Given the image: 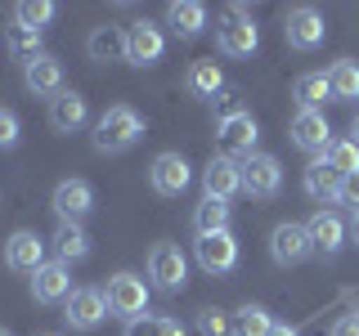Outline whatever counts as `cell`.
I'll list each match as a JSON object with an SVG mask.
<instances>
[{
    "label": "cell",
    "instance_id": "cell-1",
    "mask_svg": "<svg viewBox=\"0 0 359 336\" xmlns=\"http://www.w3.org/2000/svg\"><path fill=\"white\" fill-rule=\"evenodd\" d=\"M144 117L135 112L130 104H112L104 117L95 121V153H126V148H135V144L144 139Z\"/></svg>",
    "mask_w": 359,
    "mask_h": 336
},
{
    "label": "cell",
    "instance_id": "cell-25",
    "mask_svg": "<svg viewBox=\"0 0 359 336\" xmlns=\"http://www.w3.org/2000/svg\"><path fill=\"white\" fill-rule=\"evenodd\" d=\"M184 90H189L194 99H216L220 90H224L220 63H216V59H198L194 67H189V76H184Z\"/></svg>",
    "mask_w": 359,
    "mask_h": 336
},
{
    "label": "cell",
    "instance_id": "cell-35",
    "mask_svg": "<svg viewBox=\"0 0 359 336\" xmlns=\"http://www.w3.org/2000/svg\"><path fill=\"white\" fill-rule=\"evenodd\" d=\"M18 139H22V121H18V112L0 108V153L18 148Z\"/></svg>",
    "mask_w": 359,
    "mask_h": 336
},
{
    "label": "cell",
    "instance_id": "cell-23",
    "mask_svg": "<svg viewBox=\"0 0 359 336\" xmlns=\"http://www.w3.org/2000/svg\"><path fill=\"white\" fill-rule=\"evenodd\" d=\"M90 63H126V27H95L86 41Z\"/></svg>",
    "mask_w": 359,
    "mask_h": 336
},
{
    "label": "cell",
    "instance_id": "cell-30",
    "mask_svg": "<svg viewBox=\"0 0 359 336\" xmlns=\"http://www.w3.org/2000/svg\"><path fill=\"white\" fill-rule=\"evenodd\" d=\"M269 328H274V318H269L265 305H243L238 314H233L229 336H269Z\"/></svg>",
    "mask_w": 359,
    "mask_h": 336
},
{
    "label": "cell",
    "instance_id": "cell-10",
    "mask_svg": "<svg viewBox=\"0 0 359 336\" xmlns=\"http://www.w3.org/2000/svg\"><path fill=\"white\" fill-rule=\"evenodd\" d=\"M149 184L157 197H180L194 184V166L184 162V153H157L149 166Z\"/></svg>",
    "mask_w": 359,
    "mask_h": 336
},
{
    "label": "cell",
    "instance_id": "cell-41",
    "mask_svg": "<svg viewBox=\"0 0 359 336\" xmlns=\"http://www.w3.org/2000/svg\"><path fill=\"white\" fill-rule=\"evenodd\" d=\"M0 336H14V332H5V328H0Z\"/></svg>",
    "mask_w": 359,
    "mask_h": 336
},
{
    "label": "cell",
    "instance_id": "cell-22",
    "mask_svg": "<svg viewBox=\"0 0 359 336\" xmlns=\"http://www.w3.org/2000/svg\"><path fill=\"white\" fill-rule=\"evenodd\" d=\"M306 229H310V242H314V251H319V255H337L346 246V224H341L337 211H314Z\"/></svg>",
    "mask_w": 359,
    "mask_h": 336
},
{
    "label": "cell",
    "instance_id": "cell-29",
    "mask_svg": "<svg viewBox=\"0 0 359 336\" xmlns=\"http://www.w3.org/2000/svg\"><path fill=\"white\" fill-rule=\"evenodd\" d=\"M121 336H184V323L171 314H144V318H130Z\"/></svg>",
    "mask_w": 359,
    "mask_h": 336
},
{
    "label": "cell",
    "instance_id": "cell-32",
    "mask_svg": "<svg viewBox=\"0 0 359 336\" xmlns=\"http://www.w3.org/2000/svg\"><path fill=\"white\" fill-rule=\"evenodd\" d=\"M5 45H9V54H14V59H22V63H32L36 54H45V50H41V31H32V27H18V22L9 27Z\"/></svg>",
    "mask_w": 359,
    "mask_h": 336
},
{
    "label": "cell",
    "instance_id": "cell-27",
    "mask_svg": "<svg viewBox=\"0 0 359 336\" xmlns=\"http://www.w3.org/2000/svg\"><path fill=\"white\" fill-rule=\"evenodd\" d=\"M328 90H332V104H351V99H359V63L355 59H337L328 67Z\"/></svg>",
    "mask_w": 359,
    "mask_h": 336
},
{
    "label": "cell",
    "instance_id": "cell-37",
    "mask_svg": "<svg viewBox=\"0 0 359 336\" xmlns=\"http://www.w3.org/2000/svg\"><path fill=\"white\" fill-rule=\"evenodd\" d=\"M328 336H359V314H341V318L332 323Z\"/></svg>",
    "mask_w": 359,
    "mask_h": 336
},
{
    "label": "cell",
    "instance_id": "cell-39",
    "mask_svg": "<svg viewBox=\"0 0 359 336\" xmlns=\"http://www.w3.org/2000/svg\"><path fill=\"white\" fill-rule=\"evenodd\" d=\"M269 336H301V332L287 328V323H274V328H269Z\"/></svg>",
    "mask_w": 359,
    "mask_h": 336
},
{
    "label": "cell",
    "instance_id": "cell-42",
    "mask_svg": "<svg viewBox=\"0 0 359 336\" xmlns=\"http://www.w3.org/2000/svg\"><path fill=\"white\" fill-rule=\"evenodd\" d=\"M45 336H54V332H45Z\"/></svg>",
    "mask_w": 359,
    "mask_h": 336
},
{
    "label": "cell",
    "instance_id": "cell-20",
    "mask_svg": "<svg viewBox=\"0 0 359 336\" xmlns=\"http://www.w3.org/2000/svg\"><path fill=\"white\" fill-rule=\"evenodd\" d=\"M207 22H211V14H207V5H198V0H171V5H166V27H171L180 41L202 36Z\"/></svg>",
    "mask_w": 359,
    "mask_h": 336
},
{
    "label": "cell",
    "instance_id": "cell-9",
    "mask_svg": "<svg viewBox=\"0 0 359 336\" xmlns=\"http://www.w3.org/2000/svg\"><path fill=\"white\" fill-rule=\"evenodd\" d=\"M194 255H198V265L207 269L211 278H224V274L238 269V238H233L229 229L224 233H202V238L194 242Z\"/></svg>",
    "mask_w": 359,
    "mask_h": 336
},
{
    "label": "cell",
    "instance_id": "cell-26",
    "mask_svg": "<svg viewBox=\"0 0 359 336\" xmlns=\"http://www.w3.org/2000/svg\"><path fill=\"white\" fill-rule=\"evenodd\" d=\"M292 99H297V108L319 112L323 99H332V90H328V72H301L297 81H292Z\"/></svg>",
    "mask_w": 359,
    "mask_h": 336
},
{
    "label": "cell",
    "instance_id": "cell-5",
    "mask_svg": "<svg viewBox=\"0 0 359 336\" xmlns=\"http://www.w3.org/2000/svg\"><path fill=\"white\" fill-rule=\"evenodd\" d=\"M149 278L157 291H184L189 283V255L180 242H153L149 246Z\"/></svg>",
    "mask_w": 359,
    "mask_h": 336
},
{
    "label": "cell",
    "instance_id": "cell-4",
    "mask_svg": "<svg viewBox=\"0 0 359 336\" xmlns=\"http://www.w3.org/2000/svg\"><path fill=\"white\" fill-rule=\"evenodd\" d=\"M104 300H108V314H117V318H144L149 314V283H144L140 274H130V269H121V274L108 278L104 287Z\"/></svg>",
    "mask_w": 359,
    "mask_h": 336
},
{
    "label": "cell",
    "instance_id": "cell-7",
    "mask_svg": "<svg viewBox=\"0 0 359 336\" xmlns=\"http://www.w3.org/2000/svg\"><path fill=\"white\" fill-rule=\"evenodd\" d=\"M283 188V162L274 153H252L243 162V193L256 202H274Z\"/></svg>",
    "mask_w": 359,
    "mask_h": 336
},
{
    "label": "cell",
    "instance_id": "cell-19",
    "mask_svg": "<svg viewBox=\"0 0 359 336\" xmlns=\"http://www.w3.org/2000/svg\"><path fill=\"white\" fill-rule=\"evenodd\" d=\"M301 184H306V197L310 202H319V211H328L332 202H341V175H337L323 157H314V162L306 166Z\"/></svg>",
    "mask_w": 359,
    "mask_h": 336
},
{
    "label": "cell",
    "instance_id": "cell-6",
    "mask_svg": "<svg viewBox=\"0 0 359 336\" xmlns=\"http://www.w3.org/2000/svg\"><path fill=\"white\" fill-rule=\"evenodd\" d=\"M323 36H328V22H323V14L314 5H292L287 14H283V41H287V50H301V54H310V50H319Z\"/></svg>",
    "mask_w": 359,
    "mask_h": 336
},
{
    "label": "cell",
    "instance_id": "cell-24",
    "mask_svg": "<svg viewBox=\"0 0 359 336\" xmlns=\"http://www.w3.org/2000/svg\"><path fill=\"white\" fill-rule=\"evenodd\" d=\"M54 260H63V265H81L86 255H90V233H86V224H59L54 229Z\"/></svg>",
    "mask_w": 359,
    "mask_h": 336
},
{
    "label": "cell",
    "instance_id": "cell-33",
    "mask_svg": "<svg viewBox=\"0 0 359 336\" xmlns=\"http://www.w3.org/2000/svg\"><path fill=\"white\" fill-rule=\"evenodd\" d=\"M323 162H328L341 179L355 175V171H359V144H351V139H332V148L323 153Z\"/></svg>",
    "mask_w": 359,
    "mask_h": 336
},
{
    "label": "cell",
    "instance_id": "cell-2",
    "mask_svg": "<svg viewBox=\"0 0 359 336\" xmlns=\"http://www.w3.org/2000/svg\"><path fill=\"white\" fill-rule=\"evenodd\" d=\"M216 50L224 59H252L261 50V27L252 22L247 9H229L220 22H216Z\"/></svg>",
    "mask_w": 359,
    "mask_h": 336
},
{
    "label": "cell",
    "instance_id": "cell-17",
    "mask_svg": "<svg viewBox=\"0 0 359 336\" xmlns=\"http://www.w3.org/2000/svg\"><path fill=\"white\" fill-rule=\"evenodd\" d=\"M45 265V238L32 229H18L5 238V269H14V274H36Z\"/></svg>",
    "mask_w": 359,
    "mask_h": 336
},
{
    "label": "cell",
    "instance_id": "cell-31",
    "mask_svg": "<svg viewBox=\"0 0 359 336\" xmlns=\"http://www.w3.org/2000/svg\"><path fill=\"white\" fill-rule=\"evenodd\" d=\"M54 14H59L54 0H22L14 9V22L18 27H32V31H45V22H54Z\"/></svg>",
    "mask_w": 359,
    "mask_h": 336
},
{
    "label": "cell",
    "instance_id": "cell-12",
    "mask_svg": "<svg viewBox=\"0 0 359 336\" xmlns=\"http://www.w3.org/2000/svg\"><path fill=\"white\" fill-rule=\"evenodd\" d=\"M243 193V162H233V157H211L207 166H202V197H220V202H233Z\"/></svg>",
    "mask_w": 359,
    "mask_h": 336
},
{
    "label": "cell",
    "instance_id": "cell-18",
    "mask_svg": "<svg viewBox=\"0 0 359 336\" xmlns=\"http://www.w3.org/2000/svg\"><path fill=\"white\" fill-rule=\"evenodd\" d=\"M22 85L32 90L36 99H59L63 94V63L54 54H36L32 63H22Z\"/></svg>",
    "mask_w": 359,
    "mask_h": 336
},
{
    "label": "cell",
    "instance_id": "cell-28",
    "mask_svg": "<svg viewBox=\"0 0 359 336\" xmlns=\"http://www.w3.org/2000/svg\"><path fill=\"white\" fill-rule=\"evenodd\" d=\"M194 229H198V238H202V233H224V229H229V202L202 197L194 206Z\"/></svg>",
    "mask_w": 359,
    "mask_h": 336
},
{
    "label": "cell",
    "instance_id": "cell-38",
    "mask_svg": "<svg viewBox=\"0 0 359 336\" xmlns=\"http://www.w3.org/2000/svg\"><path fill=\"white\" fill-rule=\"evenodd\" d=\"M346 238L359 246V211H351V229H346Z\"/></svg>",
    "mask_w": 359,
    "mask_h": 336
},
{
    "label": "cell",
    "instance_id": "cell-36",
    "mask_svg": "<svg viewBox=\"0 0 359 336\" xmlns=\"http://www.w3.org/2000/svg\"><path fill=\"white\" fill-rule=\"evenodd\" d=\"M341 206H351V211H359V171L341 179Z\"/></svg>",
    "mask_w": 359,
    "mask_h": 336
},
{
    "label": "cell",
    "instance_id": "cell-34",
    "mask_svg": "<svg viewBox=\"0 0 359 336\" xmlns=\"http://www.w3.org/2000/svg\"><path fill=\"white\" fill-rule=\"evenodd\" d=\"M229 328H233V318L224 309H216V305L198 309V332L202 336H229Z\"/></svg>",
    "mask_w": 359,
    "mask_h": 336
},
{
    "label": "cell",
    "instance_id": "cell-13",
    "mask_svg": "<svg viewBox=\"0 0 359 336\" xmlns=\"http://www.w3.org/2000/svg\"><path fill=\"white\" fill-rule=\"evenodd\" d=\"M269 255H274V265H301L314 255V242H310V229L297 220H283L274 233H269Z\"/></svg>",
    "mask_w": 359,
    "mask_h": 336
},
{
    "label": "cell",
    "instance_id": "cell-8",
    "mask_svg": "<svg viewBox=\"0 0 359 336\" xmlns=\"http://www.w3.org/2000/svg\"><path fill=\"white\" fill-rule=\"evenodd\" d=\"M104 318H108L104 287H76L72 296L63 300V323H67L72 332H95Z\"/></svg>",
    "mask_w": 359,
    "mask_h": 336
},
{
    "label": "cell",
    "instance_id": "cell-15",
    "mask_svg": "<svg viewBox=\"0 0 359 336\" xmlns=\"http://www.w3.org/2000/svg\"><path fill=\"white\" fill-rule=\"evenodd\" d=\"M72 265L63 260H45L36 274H32V300L36 305H63L67 296H72Z\"/></svg>",
    "mask_w": 359,
    "mask_h": 336
},
{
    "label": "cell",
    "instance_id": "cell-3",
    "mask_svg": "<svg viewBox=\"0 0 359 336\" xmlns=\"http://www.w3.org/2000/svg\"><path fill=\"white\" fill-rule=\"evenodd\" d=\"M256 139H261V126H256V117L247 108H233V112H220L216 121V144L224 157H233V162H247V157L256 153Z\"/></svg>",
    "mask_w": 359,
    "mask_h": 336
},
{
    "label": "cell",
    "instance_id": "cell-21",
    "mask_svg": "<svg viewBox=\"0 0 359 336\" xmlns=\"http://www.w3.org/2000/svg\"><path fill=\"white\" fill-rule=\"evenodd\" d=\"M86 121H90V104H86V94H76V90H63V94L50 104V126L59 134H76Z\"/></svg>",
    "mask_w": 359,
    "mask_h": 336
},
{
    "label": "cell",
    "instance_id": "cell-14",
    "mask_svg": "<svg viewBox=\"0 0 359 336\" xmlns=\"http://www.w3.org/2000/svg\"><path fill=\"white\" fill-rule=\"evenodd\" d=\"M292 144H297L301 153H310V157H323L332 148V126H328V117L323 112H306V108H297V117H292Z\"/></svg>",
    "mask_w": 359,
    "mask_h": 336
},
{
    "label": "cell",
    "instance_id": "cell-40",
    "mask_svg": "<svg viewBox=\"0 0 359 336\" xmlns=\"http://www.w3.org/2000/svg\"><path fill=\"white\" fill-rule=\"evenodd\" d=\"M351 144H359V112L351 117Z\"/></svg>",
    "mask_w": 359,
    "mask_h": 336
},
{
    "label": "cell",
    "instance_id": "cell-16",
    "mask_svg": "<svg viewBox=\"0 0 359 336\" xmlns=\"http://www.w3.org/2000/svg\"><path fill=\"white\" fill-rule=\"evenodd\" d=\"M50 211L59 216V224H81L90 211H95V188L86 179H63L50 197Z\"/></svg>",
    "mask_w": 359,
    "mask_h": 336
},
{
    "label": "cell",
    "instance_id": "cell-11",
    "mask_svg": "<svg viewBox=\"0 0 359 336\" xmlns=\"http://www.w3.org/2000/svg\"><path fill=\"white\" fill-rule=\"evenodd\" d=\"M162 54H166L162 27H157V22H149V18H135L130 27H126V63H130V67H153Z\"/></svg>",
    "mask_w": 359,
    "mask_h": 336
}]
</instances>
